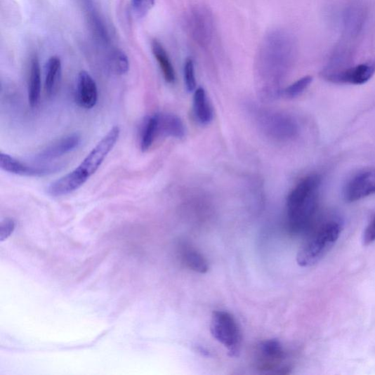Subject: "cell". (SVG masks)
<instances>
[{
  "instance_id": "44dd1931",
  "label": "cell",
  "mask_w": 375,
  "mask_h": 375,
  "mask_svg": "<svg viewBox=\"0 0 375 375\" xmlns=\"http://www.w3.org/2000/svg\"><path fill=\"white\" fill-rule=\"evenodd\" d=\"M129 60L122 51L115 50L109 59V67L116 75H124L129 70Z\"/></svg>"
},
{
  "instance_id": "484cf974",
  "label": "cell",
  "mask_w": 375,
  "mask_h": 375,
  "mask_svg": "<svg viewBox=\"0 0 375 375\" xmlns=\"http://www.w3.org/2000/svg\"><path fill=\"white\" fill-rule=\"evenodd\" d=\"M15 223L13 219L6 218L2 221L1 228H0V233H1V239L7 238L15 229Z\"/></svg>"
},
{
  "instance_id": "5bb4252c",
  "label": "cell",
  "mask_w": 375,
  "mask_h": 375,
  "mask_svg": "<svg viewBox=\"0 0 375 375\" xmlns=\"http://www.w3.org/2000/svg\"><path fill=\"white\" fill-rule=\"evenodd\" d=\"M157 117V136H172L175 138H183L185 130L180 118L169 113L155 114Z\"/></svg>"
},
{
  "instance_id": "6da1fadb",
  "label": "cell",
  "mask_w": 375,
  "mask_h": 375,
  "mask_svg": "<svg viewBox=\"0 0 375 375\" xmlns=\"http://www.w3.org/2000/svg\"><path fill=\"white\" fill-rule=\"evenodd\" d=\"M320 183V176L310 175L301 180L289 195L287 225L291 233H304L312 226L317 210Z\"/></svg>"
},
{
  "instance_id": "7c38bea8",
  "label": "cell",
  "mask_w": 375,
  "mask_h": 375,
  "mask_svg": "<svg viewBox=\"0 0 375 375\" xmlns=\"http://www.w3.org/2000/svg\"><path fill=\"white\" fill-rule=\"evenodd\" d=\"M190 18L189 25L193 37L202 45L207 44L212 32V20L209 11L196 9Z\"/></svg>"
},
{
  "instance_id": "9c48e42d",
  "label": "cell",
  "mask_w": 375,
  "mask_h": 375,
  "mask_svg": "<svg viewBox=\"0 0 375 375\" xmlns=\"http://www.w3.org/2000/svg\"><path fill=\"white\" fill-rule=\"evenodd\" d=\"M81 136L77 133L64 136V138L50 144L38 153L36 160L48 162L70 153L81 145Z\"/></svg>"
},
{
  "instance_id": "52a82bcc",
  "label": "cell",
  "mask_w": 375,
  "mask_h": 375,
  "mask_svg": "<svg viewBox=\"0 0 375 375\" xmlns=\"http://www.w3.org/2000/svg\"><path fill=\"white\" fill-rule=\"evenodd\" d=\"M0 167L11 174L26 177H44L60 171L63 167L60 164L29 165L22 162L6 153H0Z\"/></svg>"
},
{
  "instance_id": "3957f363",
  "label": "cell",
  "mask_w": 375,
  "mask_h": 375,
  "mask_svg": "<svg viewBox=\"0 0 375 375\" xmlns=\"http://www.w3.org/2000/svg\"><path fill=\"white\" fill-rule=\"evenodd\" d=\"M213 336L223 345L231 357L239 355L242 347V334L233 316L225 311L213 312L211 321Z\"/></svg>"
},
{
  "instance_id": "5b68a950",
  "label": "cell",
  "mask_w": 375,
  "mask_h": 375,
  "mask_svg": "<svg viewBox=\"0 0 375 375\" xmlns=\"http://www.w3.org/2000/svg\"><path fill=\"white\" fill-rule=\"evenodd\" d=\"M120 135V127H112L77 167L80 171L89 178L95 174L115 146Z\"/></svg>"
},
{
  "instance_id": "4fadbf2b",
  "label": "cell",
  "mask_w": 375,
  "mask_h": 375,
  "mask_svg": "<svg viewBox=\"0 0 375 375\" xmlns=\"http://www.w3.org/2000/svg\"><path fill=\"white\" fill-rule=\"evenodd\" d=\"M367 19V11L360 4H354L348 7L343 15V26L346 34L350 37L359 35Z\"/></svg>"
},
{
  "instance_id": "8fae6325",
  "label": "cell",
  "mask_w": 375,
  "mask_h": 375,
  "mask_svg": "<svg viewBox=\"0 0 375 375\" xmlns=\"http://www.w3.org/2000/svg\"><path fill=\"white\" fill-rule=\"evenodd\" d=\"M89 179L77 168L56 181L51 183L47 193L51 197H59L70 195L78 190Z\"/></svg>"
},
{
  "instance_id": "277c9868",
  "label": "cell",
  "mask_w": 375,
  "mask_h": 375,
  "mask_svg": "<svg viewBox=\"0 0 375 375\" xmlns=\"http://www.w3.org/2000/svg\"><path fill=\"white\" fill-rule=\"evenodd\" d=\"M284 351L279 341L268 339L261 343L255 350L254 362L256 368L264 372L284 374L286 367L282 364L284 360Z\"/></svg>"
},
{
  "instance_id": "603a6c76",
  "label": "cell",
  "mask_w": 375,
  "mask_h": 375,
  "mask_svg": "<svg viewBox=\"0 0 375 375\" xmlns=\"http://www.w3.org/2000/svg\"><path fill=\"white\" fill-rule=\"evenodd\" d=\"M154 4L155 0H131L132 11L138 18H143Z\"/></svg>"
},
{
  "instance_id": "7a4b0ae2",
  "label": "cell",
  "mask_w": 375,
  "mask_h": 375,
  "mask_svg": "<svg viewBox=\"0 0 375 375\" xmlns=\"http://www.w3.org/2000/svg\"><path fill=\"white\" fill-rule=\"evenodd\" d=\"M343 227L337 221H330L315 230L306 239L297 254L301 267L317 264L335 245Z\"/></svg>"
},
{
  "instance_id": "ac0fdd59",
  "label": "cell",
  "mask_w": 375,
  "mask_h": 375,
  "mask_svg": "<svg viewBox=\"0 0 375 375\" xmlns=\"http://www.w3.org/2000/svg\"><path fill=\"white\" fill-rule=\"evenodd\" d=\"M152 51L160 66L165 81L169 84L174 83L176 81L174 67L164 46L159 41H152Z\"/></svg>"
},
{
  "instance_id": "cb8c5ba5",
  "label": "cell",
  "mask_w": 375,
  "mask_h": 375,
  "mask_svg": "<svg viewBox=\"0 0 375 375\" xmlns=\"http://www.w3.org/2000/svg\"><path fill=\"white\" fill-rule=\"evenodd\" d=\"M184 78L188 91L192 92L196 88L195 64L192 59H188L184 66Z\"/></svg>"
},
{
  "instance_id": "8992f818",
  "label": "cell",
  "mask_w": 375,
  "mask_h": 375,
  "mask_svg": "<svg viewBox=\"0 0 375 375\" xmlns=\"http://www.w3.org/2000/svg\"><path fill=\"white\" fill-rule=\"evenodd\" d=\"M375 195V169L360 170L348 180L344 187L343 196L349 202L359 201Z\"/></svg>"
},
{
  "instance_id": "e0dca14e",
  "label": "cell",
  "mask_w": 375,
  "mask_h": 375,
  "mask_svg": "<svg viewBox=\"0 0 375 375\" xmlns=\"http://www.w3.org/2000/svg\"><path fill=\"white\" fill-rule=\"evenodd\" d=\"M180 254L181 260L187 268L199 274H206L208 272L209 266L207 261L195 249L183 244Z\"/></svg>"
},
{
  "instance_id": "ffe728a7",
  "label": "cell",
  "mask_w": 375,
  "mask_h": 375,
  "mask_svg": "<svg viewBox=\"0 0 375 375\" xmlns=\"http://www.w3.org/2000/svg\"><path fill=\"white\" fill-rule=\"evenodd\" d=\"M157 138L156 114L145 119L140 131V148L142 151H147Z\"/></svg>"
},
{
  "instance_id": "30bf717a",
  "label": "cell",
  "mask_w": 375,
  "mask_h": 375,
  "mask_svg": "<svg viewBox=\"0 0 375 375\" xmlns=\"http://www.w3.org/2000/svg\"><path fill=\"white\" fill-rule=\"evenodd\" d=\"M98 96L95 80L88 72L81 71L77 79L75 93L77 104L81 108L91 110L96 105Z\"/></svg>"
},
{
  "instance_id": "ba28073f",
  "label": "cell",
  "mask_w": 375,
  "mask_h": 375,
  "mask_svg": "<svg viewBox=\"0 0 375 375\" xmlns=\"http://www.w3.org/2000/svg\"><path fill=\"white\" fill-rule=\"evenodd\" d=\"M375 73V63L369 61L355 66L327 74L324 79L336 84H349L360 85L367 83Z\"/></svg>"
},
{
  "instance_id": "7402d4cb",
  "label": "cell",
  "mask_w": 375,
  "mask_h": 375,
  "mask_svg": "<svg viewBox=\"0 0 375 375\" xmlns=\"http://www.w3.org/2000/svg\"><path fill=\"white\" fill-rule=\"evenodd\" d=\"M312 81L310 76L304 77L294 82L291 86L284 91L285 96L289 98H294L300 96L306 88H308Z\"/></svg>"
},
{
  "instance_id": "2e32d148",
  "label": "cell",
  "mask_w": 375,
  "mask_h": 375,
  "mask_svg": "<svg viewBox=\"0 0 375 375\" xmlns=\"http://www.w3.org/2000/svg\"><path fill=\"white\" fill-rule=\"evenodd\" d=\"M41 92V76L39 61L34 58L30 64L28 83V100L32 108H37L40 103Z\"/></svg>"
},
{
  "instance_id": "d4e9b609",
  "label": "cell",
  "mask_w": 375,
  "mask_h": 375,
  "mask_svg": "<svg viewBox=\"0 0 375 375\" xmlns=\"http://www.w3.org/2000/svg\"><path fill=\"white\" fill-rule=\"evenodd\" d=\"M374 242H375V217L367 227L363 235V243L365 246Z\"/></svg>"
},
{
  "instance_id": "9a60e30c",
  "label": "cell",
  "mask_w": 375,
  "mask_h": 375,
  "mask_svg": "<svg viewBox=\"0 0 375 375\" xmlns=\"http://www.w3.org/2000/svg\"><path fill=\"white\" fill-rule=\"evenodd\" d=\"M62 76V63L58 57H51L45 67V91L48 97L57 93Z\"/></svg>"
},
{
  "instance_id": "d6986e66",
  "label": "cell",
  "mask_w": 375,
  "mask_h": 375,
  "mask_svg": "<svg viewBox=\"0 0 375 375\" xmlns=\"http://www.w3.org/2000/svg\"><path fill=\"white\" fill-rule=\"evenodd\" d=\"M194 110L197 120L204 125L209 124L213 120V112L209 105L206 91L198 88L194 95Z\"/></svg>"
}]
</instances>
